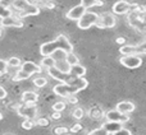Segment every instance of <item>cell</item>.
Listing matches in <instances>:
<instances>
[{
  "label": "cell",
  "mask_w": 146,
  "mask_h": 135,
  "mask_svg": "<svg viewBox=\"0 0 146 135\" xmlns=\"http://www.w3.org/2000/svg\"><path fill=\"white\" fill-rule=\"evenodd\" d=\"M88 82L85 79V78H74L72 77L71 79L67 83H59L55 87L53 88V92L55 93L59 97H69V96H73L76 93L83 90L85 88H87Z\"/></svg>",
  "instance_id": "obj_1"
},
{
  "label": "cell",
  "mask_w": 146,
  "mask_h": 135,
  "mask_svg": "<svg viewBox=\"0 0 146 135\" xmlns=\"http://www.w3.org/2000/svg\"><path fill=\"white\" fill-rule=\"evenodd\" d=\"M64 51L66 54L73 52V46L69 40L64 35H59L55 40L50 42H45L40 46V54L42 56H51L55 51Z\"/></svg>",
  "instance_id": "obj_2"
},
{
  "label": "cell",
  "mask_w": 146,
  "mask_h": 135,
  "mask_svg": "<svg viewBox=\"0 0 146 135\" xmlns=\"http://www.w3.org/2000/svg\"><path fill=\"white\" fill-rule=\"evenodd\" d=\"M100 19V15L94 12H86L83 17L80 20H77V27L80 29H88L92 26H96V23Z\"/></svg>",
  "instance_id": "obj_3"
},
{
  "label": "cell",
  "mask_w": 146,
  "mask_h": 135,
  "mask_svg": "<svg viewBox=\"0 0 146 135\" xmlns=\"http://www.w3.org/2000/svg\"><path fill=\"white\" fill-rule=\"evenodd\" d=\"M119 63L122 64L127 69H137L142 65V58L141 55H122V58L119 59Z\"/></svg>",
  "instance_id": "obj_4"
},
{
  "label": "cell",
  "mask_w": 146,
  "mask_h": 135,
  "mask_svg": "<svg viewBox=\"0 0 146 135\" xmlns=\"http://www.w3.org/2000/svg\"><path fill=\"white\" fill-rule=\"evenodd\" d=\"M117 24V18L113 13H103L100 15V19L96 23V27L99 28H113Z\"/></svg>",
  "instance_id": "obj_5"
},
{
  "label": "cell",
  "mask_w": 146,
  "mask_h": 135,
  "mask_svg": "<svg viewBox=\"0 0 146 135\" xmlns=\"http://www.w3.org/2000/svg\"><path fill=\"white\" fill-rule=\"evenodd\" d=\"M105 119L106 121H113V123H121V124H126L129 121V116L126 113H122L121 111L115 110H110L105 113Z\"/></svg>",
  "instance_id": "obj_6"
},
{
  "label": "cell",
  "mask_w": 146,
  "mask_h": 135,
  "mask_svg": "<svg viewBox=\"0 0 146 135\" xmlns=\"http://www.w3.org/2000/svg\"><path fill=\"white\" fill-rule=\"evenodd\" d=\"M18 115L22 116L25 119H30V120H33V119L37 116V107L36 105H23V106H19L17 110Z\"/></svg>",
  "instance_id": "obj_7"
},
{
  "label": "cell",
  "mask_w": 146,
  "mask_h": 135,
  "mask_svg": "<svg viewBox=\"0 0 146 135\" xmlns=\"http://www.w3.org/2000/svg\"><path fill=\"white\" fill-rule=\"evenodd\" d=\"M131 9V4L126 0H118L117 3H114L113 7H111V10H113L114 15H122L126 14V13L129 12Z\"/></svg>",
  "instance_id": "obj_8"
},
{
  "label": "cell",
  "mask_w": 146,
  "mask_h": 135,
  "mask_svg": "<svg viewBox=\"0 0 146 135\" xmlns=\"http://www.w3.org/2000/svg\"><path fill=\"white\" fill-rule=\"evenodd\" d=\"M86 12H87V10H86L81 4H78V5H76V7H73L68 10V13L66 14V17L68 18V19L76 20V22H77V20H80L81 18L83 17V14H85Z\"/></svg>",
  "instance_id": "obj_9"
},
{
  "label": "cell",
  "mask_w": 146,
  "mask_h": 135,
  "mask_svg": "<svg viewBox=\"0 0 146 135\" xmlns=\"http://www.w3.org/2000/svg\"><path fill=\"white\" fill-rule=\"evenodd\" d=\"M48 74L50 75L53 79L59 80L60 83H67V82H68V80L72 78L69 74H66V73L60 71V70H59L58 68H55V66L49 68V69H48Z\"/></svg>",
  "instance_id": "obj_10"
},
{
  "label": "cell",
  "mask_w": 146,
  "mask_h": 135,
  "mask_svg": "<svg viewBox=\"0 0 146 135\" xmlns=\"http://www.w3.org/2000/svg\"><path fill=\"white\" fill-rule=\"evenodd\" d=\"M0 26L1 27H15V28H21L23 27V22L17 17H8L4 19L0 20Z\"/></svg>",
  "instance_id": "obj_11"
},
{
  "label": "cell",
  "mask_w": 146,
  "mask_h": 135,
  "mask_svg": "<svg viewBox=\"0 0 146 135\" xmlns=\"http://www.w3.org/2000/svg\"><path fill=\"white\" fill-rule=\"evenodd\" d=\"M21 69H22L23 71L28 73L30 75L40 74V73H41V68H40V65L35 64L33 61H25V63H23L22 65H21Z\"/></svg>",
  "instance_id": "obj_12"
},
{
  "label": "cell",
  "mask_w": 146,
  "mask_h": 135,
  "mask_svg": "<svg viewBox=\"0 0 146 135\" xmlns=\"http://www.w3.org/2000/svg\"><path fill=\"white\" fill-rule=\"evenodd\" d=\"M117 110L121 111L122 113H126V115H129V113H132L135 111V108H136V106H135V103L129 102V101H122V102L117 103Z\"/></svg>",
  "instance_id": "obj_13"
},
{
  "label": "cell",
  "mask_w": 146,
  "mask_h": 135,
  "mask_svg": "<svg viewBox=\"0 0 146 135\" xmlns=\"http://www.w3.org/2000/svg\"><path fill=\"white\" fill-rule=\"evenodd\" d=\"M22 101L26 105H36V102L38 101V94L32 90H27V92L22 93Z\"/></svg>",
  "instance_id": "obj_14"
},
{
  "label": "cell",
  "mask_w": 146,
  "mask_h": 135,
  "mask_svg": "<svg viewBox=\"0 0 146 135\" xmlns=\"http://www.w3.org/2000/svg\"><path fill=\"white\" fill-rule=\"evenodd\" d=\"M69 75L74 78H82L86 75V68L81 64H76V65L71 66V71H69Z\"/></svg>",
  "instance_id": "obj_15"
},
{
  "label": "cell",
  "mask_w": 146,
  "mask_h": 135,
  "mask_svg": "<svg viewBox=\"0 0 146 135\" xmlns=\"http://www.w3.org/2000/svg\"><path fill=\"white\" fill-rule=\"evenodd\" d=\"M103 128L105 129V130L108 131L109 134H113V133H115V131L123 129V124H121V123H113V121H106L105 124H103Z\"/></svg>",
  "instance_id": "obj_16"
},
{
  "label": "cell",
  "mask_w": 146,
  "mask_h": 135,
  "mask_svg": "<svg viewBox=\"0 0 146 135\" xmlns=\"http://www.w3.org/2000/svg\"><path fill=\"white\" fill-rule=\"evenodd\" d=\"M40 14V8L35 4H28L22 12L23 17H31V15H37Z\"/></svg>",
  "instance_id": "obj_17"
},
{
  "label": "cell",
  "mask_w": 146,
  "mask_h": 135,
  "mask_svg": "<svg viewBox=\"0 0 146 135\" xmlns=\"http://www.w3.org/2000/svg\"><path fill=\"white\" fill-rule=\"evenodd\" d=\"M119 52L122 55H133V54H137V47L136 46H131V45H122L121 48H119Z\"/></svg>",
  "instance_id": "obj_18"
},
{
  "label": "cell",
  "mask_w": 146,
  "mask_h": 135,
  "mask_svg": "<svg viewBox=\"0 0 146 135\" xmlns=\"http://www.w3.org/2000/svg\"><path fill=\"white\" fill-rule=\"evenodd\" d=\"M55 68H58L60 71L66 73V74H69V71H71V65H69V64L66 61V59H62V60H56Z\"/></svg>",
  "instance_id": "obj_19"
},
{
  "label": "cell",
  "mask_w": 146,
  "mask_h": 135,
  "mask_svg": "<svg viewBox=\"0 0 146 135\" xmlns=\"http://www.w3.org/2000/svg\"><path fill=\"white\" fill-rule=\"evenodd\" d=\"M55 63L56 61H55V59H54L53 56H44L42 60H41V63H40V66L49 69V68L55 66Z\"/></svg>",
  "instance_id": "obj_20"
},
{
  "label": "cell",
  "mask_w": 146,
  "mask_h": 135,
  "mask_svg": "<svg viewBox=\"0 0 146 135\" xmlns=\"http://www.w3.org/2000/svg\"><path fill=\"white\" fill-rule=\"evenodd\" d=\"M31 75L28 74V73H26V71H23L22 69H19L17 73H15L14 75H13V82H21V80H26V79H28Z\"/></svg>",
  "instance_id": "obj_21"
},
{
  "label": "cell",
  "mask_w": 146,
  "mask_h": 135,
  "mask_svg": "<svg viewBox=\"0 0 146 135\" xmlns=\"http://www.w3.org/2000/svg\"><path fill=\"white\" fill-rule=\"evenodd\" d=\"M66 61L71 66L73 65H76V64H80V59L76 56V54H73V52H69V54H67V56H66Z\"/></svg>",
  "instance_id": "obj_22"
},
{
  "label": "cell",
  "mask_w": 146,
  "mask_h": 135,
  "mask_svg": "<svg viewBox=\"0 0 146 135\" xmlns=\"http://www.w3.org/2000/svg\"><path fill=\"white\" fill-rule=\"evenodd\" d=\"M28 4H30V1H27V0H15L14 4H13V7L22 13L23 10H25V8L27 7Z\"/></svg>",
  "instance_id": "obj_23"
},
{
  "label": "cell",
  "mask_w": 146,
  "mask_h": 135,
  "mask_svg": "<svg viewBox=\"0 0 146 135\" xmlns=\"http://www.w3.org/2000/svg\"><path fill=\"white\" fill-rule=\"evenodd\" d=\"M8 63V66L10 68H21L22 65V61H21L19 58H17V56H13V58H10L9 60L7 61Z\"/></svg>",
  "instance_id": "obj_24"
},
{
  "label": "cell",
  "mask_w": 146,
  "mask_h": 135,
  "mask_svg": "<svg viewBox=\"0 0 146 135\" xmlns=\"http://www.w3.org/2000/svg\"><path fill=\"white\" fill-rule=\"evenodd\" d=\"M33 84H35L37 88H42V87H45V85L48 84V79L44 78V77H37V78L33 79Z\"/></svg>",
  "instance_id": "obj_25"
},
{
  "label": "cell",
  "mask_w": 146,
  "mask_h": 135,
  "mask_svg": "<svg viewBox=\"0 0 146 135\" xmlns=\"http://www.w3.org/2000/svg\"><path fill=\"white\" fill-rule=\"evenodd\" d=\"M12 10L9 8H5L3 5H0V19H4V18H8V17H12Z\"/></svg>",
  "instance_id": "obj_26"
},
{
  "label": "cell",
  "mask_w": 146,
  "mask_h": 135,
  "mask_svg": "<svg viewBox=\"0 0 146 135\" xmlns=\"http://www.w3.org/2000/svg\"><path fill=\"white\" fill-rule=\"evenodd\" d=\"M64 110H66V103L63 101H58L53 105V111H55V112H62Z\"/></svg>",
  "instance_id": "obj_27"
},
{
  "label": "cell",
  "mask_w": 146,
  "mask_h": 135,
  "mask_svg": "<svg viewBox=\"0 0 146 135\" xmlns=\"http://www.w3.org/2000/svg\"><path fill=\"white\" fill-rule=\"evenodd\" d=\"M87 135H110V134H109L108 131H106L105 129L103 128V126H100V128H98V129H94V130H91Z\"/></svg>",
  "instance_id": "obj_28"
},
{
  "label": "cell",
  "mask_w": 146,
  "mask_h": 135,
  "mask_svg": "<svg viewBox=\"0 0 146 135\" xmlns=\"http://www.w3.org/2000/svg\"><path fill=\"white\" fill-rule=\"evenodd\" d=\"M96 3H98V0H81V5H82L86 10L92 8V7H95Z\"/></svg>",
  "instance_id": "obj_29"
},
{
  "label": "cell",
  "mask_w": 146,
  "mask_h": 135,
  "mask_svg": "<svg viewBox=\"0 0 146 135\" xmlns=\"http://www.w3.org/2000/svg\"><path fill=\"white\" fill-rule=\"evenodd\" d=\"M69 133V129L66 126H58V128L54 129V134L55 135H67Z\"/></svg>",
  "instance_id": "obj_30"
},
{
  "label": "cell",
  "mask_w": 146,
  "mask_h": 135,
  "mask_svg": "<svg viewBox=\"0 0 146 135\" xmlns=\"http://www.w3.org/2000/svg\"><path fill=\"white\" fill-rule=\"evenodd\" d=\"M72 116L76 119V120H81V119L83 117V110H82V108H80V107L74 108V110H73V112H72Z\"/></svg>",
  "instance_id": "obj_31"
},
{
  "label": "cell",
  "mask_w": 146,
  "mask_h": 135,
  "mask_svg": "<svg viewBox=\"0 0 146 135\" xmlns=\"http://www.w3.org/2000/svg\"><path fill=\"white\" fill-rule=\"evenodd\" d=\"M33 125H35L33 120H30V119H26V120L22 123V128L25 129V130H30V129H32Z\"/></svg>",
  "instance_id": "obj_32"
},
{
  "label": "cell",
  "mask_w": 146,
  "mask_h": 135,
  "mask_svg": "<svg viewBox=\"0 0 146 135\" xmlns=\"http://www.w3.org/2000/svg\"><path fill=\"white\" fill-rule=\"evenodd\" d=\"M136 47H137V54L139 55H146V41L141 42L140 45H137Z\"/></svg>",
  "instance_id": "obj_33"
},
{
  "label": "cell",
  "mask_w": 146,
  "mask_h": 135,
  "mask_svg": "<svg viewBox=\"0 0 146 135\" xmlns=\"http://www.w3.org/2000/svg\"><path fill=\"white\" fill-rule=\"evenodd\" d=\"M7 71H8V63L5 60H1V59H0V75H3Z\"/></svg>",
  "instance_id": "obj_34"
},
{
  "label": "cell",
  "mask_w": 146,
  "mask_h": 135,
  "mask_svg": "<svg viewBox=\"0 0 146 135\" xmlns=\"http://www.w3.org/2000/svg\"><path fill=\"white\" fill-rule=\"evenodd\" d=\"M110 135H132L131 134V131L128 130V129H121V130H118V131H115V133H113V134H110Z\"/></svg>",
  "instance_id": "obj_35"
},
{
  "label": "cell",
  "mask_w": 146,
  "mask_h": 135,
  "mask_svg": "<svg viewBox=\"0 0 146 135\" xmlns=\"http://www.w3.org/2000/svg\"><path fill=\"white\" fill-rule=\"evenodd\" d=\"M14 1L15 0H0V5H3L5 8H9V7H13Z\"/></svg>",
  "instance_id": "obj_36"
},
{
  "label": "cell",
  "mask_w": 146,
  "mask_h": 135,
  "mask_svg": "<svg viewBox=\"0 0 146 135\" xmlns=\"http://www.w3.org/2000/svg\"><path fill=\"white\" fill-rule=\"evenodd\" d=\"M81 130H82V125H81V124H74V125L69 129L71 133H78V131H81Z\"/></svg>",
  "instance_id": "obj_37"
},
{
  "label": "cell",
  "mask_w": 146,
  "mask_h": 135,
  "mask_svg": "<svg viewBox=\"0 0 146 135\" xmlns=\"http://www.w3.org/2000/svg\"><path fill=\"white\" fill-rule=\"evenodd\" d=\"M36 124L40 126H48L49 125V120H46V119H38L37 121H36Z\"/></svg>",
  "instance_id": "obj_38"
},
{
  "label": "cell",
  "mask_w": 146,
  "mask_h": 135,
  "mask_svg": "<svg viewBox=\"0 0 146 135\" xmlns=\"http://www.w3.org/2000/svg\"><path fill=\"white\" fill-rule=\"evenodd\" d=\"M7 94H8L7 90H5L4 88H3L1 85H0V100H4V98L7 97Z\"/></svg>",
  "instance_id": "obj_39"
},
{
  "label": "cell",
  "mask_w": 146,
  "mask_h": 135,
  "mask_svg": "<svg viewBox=\"0 0 146 135\" xmlns=\"http://www.w3.org/2000/svg\"><path fill=\"white\" fill-rule=\"evenodd\" d=\"M67 98H68V102H69V103H73V105H76V103L78 102V100L74 97V94H73V96H69V97H67Z\"/></svg>",
  "instance_id": "obj_40"
},
{
  "label": "cell",
  "mask_w": 146,
  "mask_h": 135,
  "mask_svg": "<svg viewBox=\"0 0 146 135\" xmlns=\"http://www.w3.org/2000/svg\"><path fill=\"white\" fill-rule=\"evenodd\" d=\"M60 112H55V111H54V113L53 115H51V119H53V120H59V119H60Z\"/></svg>",
  "instance_id": "obj_41"
},
{
  "label": "cell",
  "mask_w": 146,
  "mask_h": 135,
  "mask_svg": "<svg viewBox=\"0 0 146 135\" xmlns=\"http://www.w3.org/2000/svg\"><path fill=\"white\" fill-rule=\"evenodd\" d=\"M117 42H118V43H123L124 42V38H117Z\"/></svg>",
  "instance_id": "obj_42"
},
{
  "label": "cell",
  "mask_w": 146,
  "mask_h": 135,
  "mask_svg": "<svg viewBox=\"0 0 146 135\" xmlns=\"http://www.w3.org/2000/svg\"><path fill=\"white\" fill-rule=\"evenodd\" d=\"M1 28H3V27H1V26H0V36H1V32H3V29H1Z\"/></svg>",
  "instance_id": "obj_43"
},
{
  "label": "cell",
  "mask_w": 146,
  "mask_h": 135,
  "mask_svg": "<svg viewBox=\"0 0 146 135\" xmlns=\"http://www.w3.org/2000/svg\"><path fill=\"white\" fill-rule=\"evenodd\" d=\"M1 119H3V115H1V112H0V120H1Z\"/></svg>",
  "instance_id": "obj_44"
},
{
  "label": "cell",
  "mask_w": 146,
  "mask_h": 135,
  "mask_svg": "<svg viewBox=\"0 0 146 135\" xmlns=\"http://www.w3.org/2000/svg\"><path fill=\"white\" fill-rule=\"evenodd\" d=\"M27 1H30V0H27Z\"/></svg>",
  "instance_id": "obj_45"
}]
</instances>
